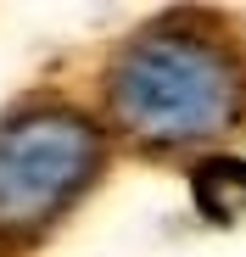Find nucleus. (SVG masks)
<instances>
[{
  "mask_svg": "<svg viewBox=\"0 0 246 257\" xmlns=\"http://www.w3.org/2000/svg\"><path fill=\"white\" fill-rule=\"evenodd\" d=\"M106 128L56 90L17 95L0 112V257L39 251L106 179Z\"/></svg>",
  "mask_w": 246,
  "mask_h": 257,
  "instance_id": "nucleus-2",
  "label": "nucleus"
},
{
  "mask_svg": "<svg viewBox=\"0 0 246 257\" xmlns=\"http://www.w3.org/2000/svg\"><path fill=\"white\" fill-rule=\"evenodd\" d=\"M112 135L140 157L213 146L246 128V34L218 12H162L101 67Z\"/></svg>",
  "mask_w": 246,
  "mask_h": 257,
  "instance_id": "nucleus-1",
  "label": "nucleus"
},
{
  "mask_svg": "<svg viewBox=\"0 0 246 257\" xmlns=\"http://www.w3.org/2000/svg\"><path fill=\"white\" fill-rule=\"evenodd\" d=\"M196 201L207 218H235V212H246V162L235 157H207L196 162Z\"/></svg>",
  "mask_w": 246,
  "mask_h": 257,
  "instance_id": "nucleus-3",
  "label": "nucleus"
}]
</instances>
